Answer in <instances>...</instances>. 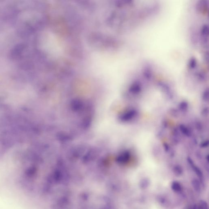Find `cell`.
Returning <instances> with one entry per match:
<instances>
[{"instance_id": "6da1fadb", "label": "cell", "mask_w": 209, "mask_h": 209, "mask_svg": "<svg viewBox=\"0 0 209 209\" xmlns=\"http://www.w3.org/2000/svg\"><path fill=\"white\" fill-rule=\"evenodd\" d=\"M191 184L194 189L197 193H200L201 191V183L198 180L194 178L191 181Z\"/></svg>"}, {"instance_id": "8992f818", "label": "cell", "mask_w": 209, "mask_h": 209, "mask_svg": "<svg viewBox=\"0 0 209 209\" xmlns=\"http://www.w3.org/2000/svg\"><path fill=\"white\" fill-rule=\"evenodd\" d=\"M188 209H198V206L197 205H194Z\"/></svg>"}, {"instance_id": "277c9868", "label": "cell", "mask_w": 209, "mask_h": 209, "mask_svg": "<svg viewBox=\"0 0 209 209\" xmlns=\"http://www.w3.org/2000/svg\"><path fill=\"white\" fill-rule=\"evenodd\" d=\"M198 208V209H208V205L206 201L201 200L199 202Z\"/></svg>"}, {"instance_id": "5b68a950", "label": "cell", "mask_w": 209, "mask_h": 209, "mask_svg": "<svg viewBox=\"0 0 209 209\" xmlns=\"http://www.w3.org/2000/svg\"><path fill=\"white\" fill-rule=\"evenodd\" d=\"M174 173L176 176L179 177L182 174V170L181 168H178V167H176L174 170Z\"/></svg>"}, {"instance_id": "7a4b0ae2", "label": "cell", "mask_w": 209, "mask_h": 209, "mask_svg": "<svg viewBox=\"0 0 209 209\" xmlns=\"http://www.w3.org/2000/svg\"><path fill=\"white\" fill-rule=\"evenodd\" d=\"M171 188L172 191L176 193H181L183 190L181 183L177 181H174L172 182Z\"/></svg>"}, {"instance_id": "3957f363", "label": "cell", "mask_w": 209, "mask_h": 209, "mask_svg": "<svg viewBox=\"0 0 209 209\" xmlns=\"http://www.w3.org/2000/svg\"><path fill=\"white\" fill-rule=\"evenodd\" d=\"M149 180L147 179V178H143V179L141 180L139 183V186L140 188L141 189H145L148 187L149 186Z\"/></svg>"}]
</instances>
